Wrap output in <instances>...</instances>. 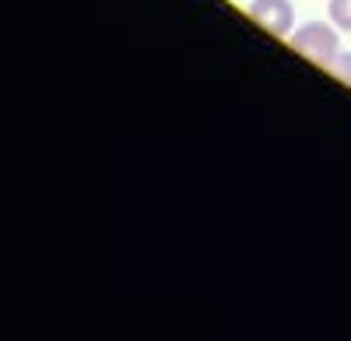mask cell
Instances as JSON below:
<instances>
[{
    "mask_svg": "<svg viewBox=\"0 0 351 341\" xmlns=\"http://www.w3.org/2000/svg\"><path fill=\"white\" fill-rule=\"evenodd\" d=\"M327 71H330L337 81H344L348 89H351V53H337L334 60L327 64Z\"/></svg>",
    "mask_w": 351,
    "mask_h": 341,
    "instance_id": "4",
    "label": "cell"
},
{
    "mask_svg": "<svg viewBox=\"0 0 351 341\" xmlns=\"http://www.w3.org/2000/svg\"><path fill=\"white\" fill-rule=\"evenodd\" d=\"M330 21L341 28V32H351V0H330Z\"/></svg>",
    "mask_w": 351,
    "mask_h": 341,
    "instance_id": "3",
    "label": "cell"
},
{
    "mask_svg": "<svg viewBox=\"0 0 351 341\" xmlns=\"http://www.w3.org/2000/svg\"><path fill=\"white\" fill-rule=\"evenodd\" d=\"M250 18L263 28V32H271L278 39H288L291 25H295V8H291V0H253Z\"/></svg>",
    "mask_w": 351,
    "mask_h": 341,
    "instance_id": "2",
    "label": "cell"
},
{
    "mask_svg": "<svg viewBox=\"0 0 351 341\" xmlns=\"http://www.w3.org/2000/svg\"><path fill=\"white\" fill-rule=\"evenodd\" d=\"M341 28L330 21H306L302 28H295L291 32V46H295V53H302L306 60H313L316 67H327L334 56L341 53Z\"/></svg>",
    "mask_w": 351,
    "mask_h": 341,
    "instance_id": "1",
    "label": "cell"
}]
</instances>
